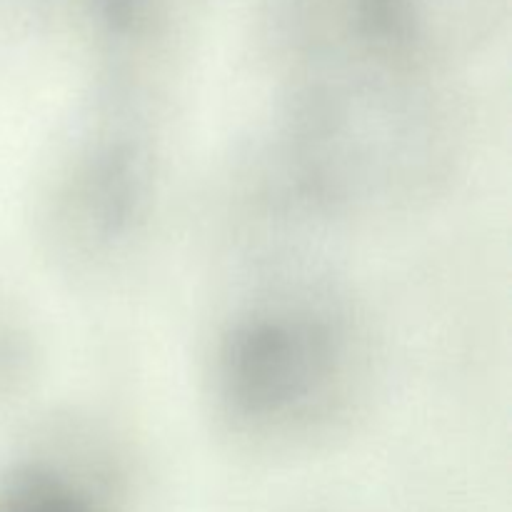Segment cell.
Instances as JSON below:
<instances>
[{"label": "cell", "mask_w": 512, "mask_h": 512, "mask_svg": "<svg viewBox=\"0 0 512 512\" xmlns=\"http://www.w3.org/2000/svg\"><path fill=\"white\" fill-rule=\"evenodd\" d=\"M368 328L345 295L283 285L238 305L205 368L210 413L255 453H300L340 433L370 385Z\"/></svg>", "instance_id": "6da1fadb"}, {"label": "cell", "mask_w": 512, "mask_h": 512, "mask_svg": "<svg viewBox=\"0 0 512 512\" xmlns=\"http://www.w3.org/2000/svg\"><path fill=\"white\" fill-rule=\"evenodd\" d=\"M158 170L148 105L98 95L45 185L43 235L55 260L100 275L130 258L153 215Z\"/></svg>", "instance_id": "7a4b0ae2"}, {"label": "cell", "mask_w": 512, "mask_h": 512, "mask_svg": "<svg viewBox=\"0 0 512 512\" xmlns=\"http://www.w3.org/2000/svg\"><path fill=\"white\" fill-rule=\"evenodd\" d=\"M0 512H105V505L78 470L28 458L0 470Z\"/></svg>", "instance_id": "3957f363"}]
</instances>
